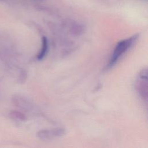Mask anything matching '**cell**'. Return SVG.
Listing matches in <instances>:
<instances>
[{
    "label": "cell",
    "instance_id": "52a82bcc",
    "mask_svg": "<svg viewBox=\"0 0 148 148\" xmlns=\"http://www.w3.org/2000/svg\"><path fill=\"white\" fill-rule=\"evenodd\" d=\"M9 115L11 119L18 121H24L27 119L26 116L23 113L17 110L10 111Z\"/></svg>",
    "mask_w": 148,
    "mask_h": 148
},
{
    "label": "cell",
    "instance_id": "5b68a950",
    "mask_svg": "<svg viewBox=\"0 0 148 148\" xmlns=\"http://www.w3.org/2000/svg\"><path fill=\"white\" fill-rule=\"evenodd\" d=\"M42 48L39 53V54L37 56V59L38 60H42L45 56H46V54L48 50V40L46 36H43L42 37Z\"/></svg>",
    "mask_w": 148,
    "mask_h": 148
},
{
    "label": "cell",
    "instance_id": "277c9868",
    "mask_svg": "<svg viewBox=\"0 0 148 148\" xmlns=\"http://www.w3.org/2000/svg\"><path fill=\"white\" fill-rule=\"evenodd\" d=\"M13 102L16 106L23 109L29 110L31 106L30 103L28 101H27L25 99L17 95H16L15 97H13Z\"/></svg>",
    "mask_w": 148,
    "mask_h": 148
},
{
    "label": "cell",
    "instance_id": "6da1fadb",
    "mask_svg": "<svg viewBox=\"0 0 148 148\" xmlns=\"http://www.w3.org/2000/svg\"><path fill=\"white\" fill-rule=\"evenodd\" d=\"M138 37L139 34H137L127 39L119 41L114 49L113 54L107 65L106 68L110 69L112 68L124 53L134 45Z\"/></svg>",
    "mask_w": 148,
    "mask_h": 148
},
{
    "label": "cell",
    "instance_id": "7a4b0ae2",
    "mask_svg": "<svg viewBox=\"0 0 148 148\" xmlns=\"http://www.w3.org/2000/svg\"><path fill=\"white\" fill-rule=\"evenodd\" d=\"M65 130L62 127H58L51 130H40L36 134L37 137L43 140H48L54 138L60 137L65 134Z\"/></svg>",
    "mask_w": 148,
    "mask_h": 148
},
{
    "label": "cell",
    "instance_id": "8992f818",
    "mask_svg": "<svg viewBox=\"0 0 148 148\" xmlns=\"http://www.w3.org/2000/svg\"><path fill=\"white\" fill-rule=\"evenodd\" d=\"M71 34L75 35H79L84 31V27L83 24L77 23H72L70 29Z\"/></svg>",
    "mask_w": 148,
    "mask_h": 148
},
{
    "label": "cell",
    "instance_id": "3957f363",
    "mask_svg": "<svg viewBox=\"0 0 148 148\" xmlns=\"http://www.w3.org/2000/svg\"><path fill=\"white\" fill-rule=\"evenodd\" d=\"M147 79L142 78L139 77L136 82V89L138 91V93L143 98L147 101Z\"/></svg>",
    "mask_w": 148,
    "mask_h": 148
},
{
    "label": "cell",
    "instance_id": "ba28073f",
    "mask_svg": "<svg viewBox=\"0 0 148 148\" xmlns=\"http://www.w3.org/2000/svg\"><path fill=\"white\" fill-rule=\"evenodd\" d=\"M0 1H2V0H0Z\"/></svg>",
    "mask_w": 148,
    "mask_h": 148
}]
</instances>
